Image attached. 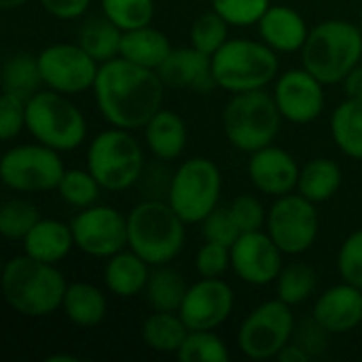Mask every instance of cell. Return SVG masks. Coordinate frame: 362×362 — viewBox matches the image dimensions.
Wrapping results in <instances>:
<instances>
[{
	"label": "cell",
	"mask_w": 362,
	"mask_h": 362,
	"mask_svg": "<svg viewBox=\"0 0 362 362\" xmlns=\"http://www.w3.org/2000/svg\"><path fill=\"white\" fill-rule=\"evenodd\" d=\"M257 28L259 38L265 45H269L276 53L301 51L312 30L305 17L297 8L286 4H272L259 19Z\"/></svg>",
	"instance_id": "cell-21"
},
{
	"label": "cell",
	"mask_w": 362,
	"mask_h": 362,
	"mask_svg": "<svg viewBox=\"0 0 362 362\" xmlns=\"http://www.w3.org/2000/svg\"><path fill=\"white\" fill-rule=\"evenodd\" d=\"M312 316L331 335L354 331L362 322V288L348 282L327 288L316 299Z\"/></svg>",
	"instance_id": "cell-20"
},
{
	"label": "cell",
	"mask_w": 362,
	"mask_h": 362,
	"mask_svg": "<svg viewBox=\"0 0 362 362\" xmlns=\"http://www.w3.org/2000/svg\"><path fill=\"white\" fill-rule=\"evenodd\" d=\"M341 187V168L337 161L327 157H316L308 161L299 172L297 193L314 204L329 202Z\"/></svg>",
	"instance_id": "cell-28"
},
{
	"label": "cell",
	"mask_w": 362,
	"mask_h": 362,
	"mask_svg": "<svg viewBox=\"0 0 362 362\" xmlns=\"http://www.w3.org/2000/svg\"><path fill=\"white\" fill-rule=\"evenodd\" d=\"M189 327L178 312H155L142 322V341L159 354H178Z\"/></svg>",
	"instance_id": "cell-27"
},
{
	"label": "cell",
	"mask_w": 362,
	"mask_h": 362,
	"mask_svg": "<svg viewBox=\"0 0 362 362\" xmlns=\"http://www.w3.org/2000/svg\"><path fill=\"white\" fill-rule=\"evenodd\" d=\"M280 362H310L312 361V356L301 348V346H297L295 341H288L282 350H280V354L276 356Z\"/></svg>",
	"instance_id": "cell-49"
},
{
	"label": "cell",
	"mask_w": 362,
	"mask_h": 362,
	"mask_svg": "<svg viewBox=\"0 0 362 362\" xmlns=\"http://www.w3.org/2000/svg\"><path fill=\"white\" fill-rule=\"evenodd\" d=\"M337 269L344 282L362 288V229L344 240L337 252Z\"/></svg>",
	"instance_id": "cell-41"
},
{
	"label": "cell",
	"mask_w": 362,
	"mask_h": 362,
	"mask_svg": "<svg viewBox=\"0 0 362 362\" xmlns=\"http://www.w3.org/2000/svg\"><path fill=\"white\" fill-rule=\"evenodd\" d=\"M227 140L242 153H255L274 144L280 134L282 115L274 95L265 89L231 93L221 115Z\"/></svg>",
	"instance_id": "cell-6"
},
{
	"label": "cell",
	"mask_w": 362,
	"mask_h": 362,
	"mask_svg": "<svg viewBox=\"0 0 362 362\" xmlns=\"http://www.w3.org/2000/svg\"><path fill=\"white\" fill-rule=\"evenodd\" d=\"M74 248L93 259H110L127 248V216L112 206L93 204L72 216Z\"/></svg>",
	"instance_id": "cell-14"
},
{
	"label": "cell",
	"mask_w": 362,
	"mask_h": 362,
	"mask_svg": "<svg viewBox=\"0 0 362 362\" xmlns=\"http://www.w3.org/2000/svg\"><path fill=\"white\" fill-rule=\"evenodd\" d=\"M295 316L280 299L257 305L240 325L238 348L250 361H269L293 339Z\"/></svg>",
	"instance_id": "cell-11"
},
{
	"label": "cell",
	"mask_w": 362,
	"mask_h": 362,
	"mask_svg": "<svg viewBox=\"0 0 362 362\" xmlns=\"http://www.w3.org/2000/svg\"><path fill=\"white\" fill-rule=\"evenodd\" d=\"M47 361L49 362H76L78 358H76V356H72V354H51Z\"/></svg>",
	"instance_id": "cell-51"
},
{
	"label": "cell",
	"mask_w": 362,
	"mask_h": 362,
	"mask_svg": "<svg viewBox=\"0 0 362 362\" xmlns=\"http://www.w3.org/2000/svg\"><path fill=\"white\" fill-rule=\"evenodd\" d=\"M242 233L261 231L267 225V210L255 195H240L229 206Z\"/></svg>",
	"instance_id": "cell-45"
},
{
	"label": "cell",
	"mask_w": 362,
	"mask_h": 362,
	"mask_svg": "<svg viewBox=\"0 0 362 362\" xmlns=\"http://www.w3.org/2000/svg\"><path fill=\"white\" fill-rule=\"evenodd\" d=\"M157 74L161 76L163 85L172 89L210 93L218 87L212 72V57L202 53L193 45L172 49L168 59L157 68Z\"/></svg>",
	"instance_id": "cell-19"
},
{
	"label": "cell",
	"mask_w": 362,
	"mask_h": 362,
	"mask_svg": "<svg viewBox=\"0 0 362 362\" xmlns=\"http://www.w3.org/2000/svg\"><path fill=\"white\" fill-rule=\"evenodd\" d=\"M329 337H331V333L314 316H310V318H303L295 325V333H293L291 341L301 346L312 358H318L327 352Z\"/></svg>",
	"instance_id": "cell-44"
},
{
	"label": "cell",
	"mask_w": 362,
	"mask_h": 362,
	"mask_svg": "<svg viewBox=\"0 0 362 362\" xmlns=\"http://www.w3.org/2000/svg\"><path fill=\"white\" fill-rule=\"evenodd\" d=\"M40 6L55 19H78L89 8L91 0H38Z\"/></svg>",
	"instance_id": "cell-47"
},
{
	"label": "cell",
	"mask_w": 362,
	"mask_h": 362,
	"mask_svg": "<svg viewBox=\"0 0 362 362\" xmlns=\"http://www.w3.org/2000/svg\"><path fill=\"white\" fill-rule=\"evenodd\" d=\"M102 15L123 32H129L153 23L155 0H102Z\"/></svg>",
	"instance_id": "cell-35"
},
{
	"label": "cell",
	"mask_w": 362,
	"mask_h": 362,
	"mask_svg": "<svg viewBox=\"0 0 362 362\" xmlns=\"http://www.w3.org/2000/svg\"><path fill=\"white\" fill-rule=\"evenodd\" d=\"M187 123L185 119L168 108H161L146 125H144V142L146 148L159 161H174L187 148Z\"/></svg>",
	"instance_id": "cell-23"
},
{
	"label": "cell",
	"mask_w": 362,
	"mask_h": 362,
	"mask_svg": "<svg viewBox=\"0 0 362 362\" xmlns=\"http://www.w3.org/2000/svg\"><path fill=\"white\" fill-rule=\"evenodd\" d=\"M40 221L38 208L28 199H6L0 208V233L6 240H23L30 229Z\"/></svg>",
	"instance_id": "cell-38"
},
{
	"label": "cell",
	"mask_w": 362,
	"mask_h": 362,
	"mask_svg": "<svg viewBox=\"0 0 362 362\" xmlns=\"http://www.w3.org/2000/svg\"><path fill=\"white\" fill-rule=\"evenodd\" d=\"M221 191L223 176L218 165L206 157H191L174 170L168 204L187 225H195L218 208Z\"/></svg>",
	"instance_id": "cell-9"
},
{
	"label": "cell",
	"mask_w": 362,
	"mask_h": 362,
	"mask_svg": "<svg viewBox=\"0 0 362 362\" xmlns=\"http://www.w3.org/2000/svg\"><path fill=\"white\" fill-rule=\"evenodd\" d=\"M189 286L180 272L170 265L153 267L144 288V299L155 312H178Z\"/></svg>",
	"instance_id": "cell-30"
},
{
	"label": "cell",
	"mask_w": 362,
	"mask_h": 362,
	"mask_svg": "<svg viewBox=\"0 0 362 362\" xmlns=\"http://www.w3.org/2000/svg\"><path fill=\"white\" fill-rule=\"evenodd\" d=\"M38 68L47 89L78 95L93 89L100 64L78 42H53L38 53Z\"/></svg>",
	"instance_id": "cell-13"
},
{
	"label": "cell",
	"mask_w": 362,
	"mask_h": 362,
	"mask_svg": "<svg viewBox=\"0 0 362 362\" xmlns=\"http://www.w3.org/2000/svg\"><path fill=\"white\" fill-rule=\"evenodd\" d=\"M21 244L28 257L57 265L74 248V235L70 223L57 218H40L21 240Z\"/></svg>",
	"instance_id": "cell-22"
},
{
	"label": "cell",
	"mask_w": 362,
	"mask_h": 362,
	"mask_svg": "<svg viewBox=\"0 0 362 362\" xmlns=\"http://www.w3.org/2000/svg\"><path fill=\"white\" fill-rule=\"evenodd\" d=\"M42 85L40 68H38V55H32L28 51H15L4 59L2 66V89L13 91L21 98L34 95Z\"/></svg>",
	"instance_id": "cell-32"
},
{
	"label": "cell",
	"mask_w": 362,
	"mask_h": 362,
	"mask_svg": "<svg viewBox=\"0 0 362 362\" xmlns=\"http://www.w3.org/2000/svg\"><path fill=\"white\" fill-rule=\"evenodd\" d=\"M231 269V248L214 242H206L199 246L195 255V272L199 278H221Z\"/></svg>",
	"instance_id": "cell-43"
},
{
	"label": "cell",
	"mask_w": 362,
	"mask_h": 362,
	"mask_svg": "<svg viewBox=\"0 0 362 362\" xmlns=\"http://www.w3.org/2000/svg\"><path fill=\"white\" fill-rule=\"evenodd\" d=\"M265 231L288 257H299L308 252L320 233V216L316 204L301 193H288L276 197L267 210Z\"/></svg>",
	"instance_id": "cell-12"
},
{
	"label": "cell",
	"mask_w": 362,
	"mask_h": 362,
	"mask_svg": "<svg viewBox=\"0 0 362 362\" xmlns=\"http://www.w3.org/2000/svg\"><path fill=\"white\" fill-rule=\"evenodd\" d=\"M87 170L104 191H127L144 172V151L129 129L110 125L89 142Z\"/></svg>",
	"instance_id": "cell-8"
},
{
	"label": "cell",
	"mask_w": 362,
	"mask_h": 362,
	"mask_svg": "<svg viewBox=\"0 0 362 362\" xmlns=\"http://www.w3.org/2000/svg\"><path fill=\"white\" fill-rule=\"evenodd\" d=\"M331 138L350 159L362 161V100L348 98L331 115Z\"/></svg>",
	"instance_id": "cell-29"
},
{
	"label": "cell",
	"mask_w": 362,
	"mask_h": 362,
	"mask_svg": "<svg viewBox=\"0 0 362 362\" xmlns=\"http://www.w3.org/2000/svg\"><path fill=\"white\" fill-rule=\"evenodd\" d=\"M151 267L140 255L134 250H121L106 261L104 267V284L108 293L121 299H132L136 295H144L146 282L151 278Z\"/></svg>",
	"instance_id": "cell-24"
},
{
	"label": "cell",
	"mask_w": 362,
	"mask_h": 362,
	"mask_svg": "<svg viewBox=\"0 0 362 362\" xmlns=\"http://www.w3.org/2000/svg\"><path fill=\"white\" fill-rule=\"evenodd\" d=\"M66 168L59 151L34 144L11 146L0 161V178L6 189L17 193H47L57 189Z\"/></svg>",
	"instance_id": "cell-10"
},
{
	"label": "cell",
	"mask_w": 362,
	"mask_h": 362,
	"mask_svg": "<svg viewBox=\"0 0 362 362\" xmlns=\"http://www.w3.org/2000/svg\"><path fill=\"white\" fill-rule=\"evenodd\" d=\"M62 312L66 318L81 329H93L104 322L108 312V301L102 288L89 282H72L66 288Z\"/></svg>",
	"instance_id": "cell-26"
},
{
	"label": "cell",
	"mask_w": 362,
	"mask_h": 362,
	"mask_svg": "<svg viewBox=\"0 0 362 362\" xmlns=\"http://www.w3.org/2000/svg\"><path fill=\"white\" fill-rule=\"evenodd\" d=\"M212 11H216L229 25L248 28L259 23L272 0H210Z\"/></svg>",
	"instance_id": "cell-39"
},
{
	"label": "cell",
	"mask_w": 362,
	"mask_h": 362,
	"mask_svg": "<svg viewBox=\"0 0 362 362\" xmlns=\"http://www.w3.org/2000/svg\"><path fill=\"white\" fill-rule=\"evenodd\" d=\"M25 108L28 100L13 93V91H2L0 98V136L2 140H13L25 129Z\"/></svg>",
	"instance_id": "cell-42"
},
{
	"label": "cell",
	"mask_w": 362,
	"mask_h": 362,
	"mask_svg": "<svg viewBox=\"0 0 362 362\" xmlns=\"http://www.w3.org/2000/svg\"><path fill=\"white\" fill-rule=\"evenodd\" d=\"M176 358L180 362H229L231 354L214 331H189Z\"/></svg>",
	"instance_id": "cell-36"
},
{
	"label": "cell",
	"mask_w": 362,
	"mask_h": 362,
	"mask_svg": "<svg viewBox=\"0 0 362 362\" xmlns=\"http://www.w3.org/2000/svg\"><path fill=\"white\" fill-rule=\"evenodd\" d=\"M55 191L59 193V197L68 206L83 210V208H89V206L98 204L100 193L104 189L87 168L85 170L83 168H70V170L64 172V176H62Z\"/></svg>",
	"instance_id": "cell-34"
},
{
	"label": "cell",
	"mask_w": 362,
	"mask_h": 362,
	"mask_svg": "<svg viewBox=\"0 0 362 362\" xmlns=\"http://www.w3.org/2000/svg\"><path fill=\"white\" fill-rule=\"evenodd\" d=\"M235 305L233 288L221 278H202L189 286L178 310L189 331H214L231 316Z\"/></svg>",
	"instance_id": "cell-17"
},
{
	"label": "cell",
	"mask_w": 362,
	"mask_h": 362,
	"mask_svg": "<svg viewBox=\"0 0 362 362\" xmlns=\"http://www.w3.org/2000/svg\"><path fill=\"white\" fill-rule=\"evenodd\" d=\"M216 85L229 93L265 89L280 74L278 53L263 40L229 38L212 55Z\"/></svg>",
	"instance_id": "cell-5"
},
{
	"label": "cell",
	"mask_w": 362,
	"mask_h": 362,
	"mask_svg": "<svg viewBox=\"0 0 362 362\" xmlns=\"http://www.w3.org/2000/svg\"><path fill=\"white\" fill-rule=\"evenodd\" d=\"M172 176L174 172H168L163 165H151V168L144 165V172L138 182L142 185L146 199H168Z\"/></svg>",
	"instance_id": "cell-46"
},
{
	"label": "cell",
	"mask_w": 362,
	"mask_h": 362,
	"mask_svg": "<svg viewBox=\"0 0 362 362\" xmlns=\"http://www.w3.org/2000/svg\"><path fill=\"white\" fill-rule=\"evenodd\" d=\"M68 282L53 265L17 255L4 263L2 295L6 305L25 318H45L62 310Z\"/></svg>",
	"instance_id": "cell-2"
},
{
	"label": "cell",
	"mask_w": 362,
	"mask_h": 362,
	"mask_svg": "<svg viewBox=\"0 0 362 362\" xmlns=\"http://www.w3.org/2000/svg\"><path fill=\"white\" fill-rule=\"evenodd\" d=\"M28 2L30 0H0V6H2V11H13V8H19Z\"/></svg>",
	"instance_id": "cell-50"
},
{
	"label": "cell",
	"mask_w": 362,
	"mask_h": 362,
	"mask_svg": "<svg viewBox=\"0 0 362 362\" xmlns=\"http://www.w3.org/2000/svg\"><path fill=\"white\" fill-rule=\"evenodd\" d=\"M344 89L348 98L362 100V62L356 68H352V72L344 78Z\"/></svg>",
	"instance_id": "cell-48"
},
{
	"label": "cell",
	"mask_w": 362,
	"mask_h": 362,
	"mask_svg": "<svg viewBox=\"0 0 362 362\" xmlns=\"http://www.w3.org/2000/svg\"><path fill=\"white\" fill-rule=\"evenodd\" d=\"M282 119L295 125H308L316 121L325 110V83H320L310 70L293 68L274 81L272 91Z\"/></svg>",
	"instance_id": "cell-15"
},
{
	"label": "cell",
	"mask_w": 362,
	"mask_h": 362,
	"mask_svg": "<svg viewBox=\"0 0 362 362\" xmlns=\"http://www.w3.org/2000/svg\"><path fill=\"white\" fill-rule=\"evenodd\" d=\"M318 288V274L308 263H288L276 280V295L286 305L295 308L305 303Z\"/></svg>",
	"instance_id": "cell-33"
},
{
	"label": "cell",
	"mask_w": 362,
	"mask_h": 362,
	"mask_svg": "<svg viewBox=\"0 0 362 362\" xmlns=\"http://www.w3.org/2000/svg\"><path fill=\"white\" fill-rule=\"evenodd\" d=\"M202 233L206 238V242H214V244H223V246H233L235 240L242 235L229 206L227 208H214L204 221H202Z\"/></svg>",
	"instance_id": "cell-40"
},
{
	"label": "cell",
	"mask_w": 362,
	"mask_h": 362,
	"mask_svg": "<svg viewBox=\"0 0 362 362\" xmlns=\"http://www.w3.org/2000/svg\"><path fill=\"white\" fill-rule=\"evenodd\" d=\"M25 132L40 144L59 153L76 151L87 138V121L70 95L45 89L28 98Z\"/></svg>",
	"instance_id": "cell-7"
},
{
	"label": "cell",
	"mask_w": 362,
	"mask_h": 362,
	"mask_svg": "<svg viewBox=\"0 0 362 362\" xmlns=\"http://www.w3.org/2000/svg\"><path fill=\"white\" fill-rule=\"evenodd\" d=\"M187 223L168 199H144L127 214V248L148 265H170L185 248Z\"/></svg>",
	"instance_id": "cell-3"
},
{
	"label": "cell",
	"mask_w": 362,
	"mask_h": 362,
	"mask_svg": "<svg viewBox=\"0 0 362 362\" xmlns=\"http://www.w3.org/2000/svg\"><path fill=\"white\" fill-rule=\"evenodd\" d=\"M172 49L174 47H172L170 38L161 30L153 28V23H151L144 28L123 32L119 57H125L127 62H132L136 66L157 70L168 59Z\"/></svg>",
	"instance_id": "cell-25"
},
{
	"label": "cell",
	"mask_w": 362,
	"mask_h": 362,
	"mask_svg": "<svg viewBox=\"0 0 362 362\" xmlns=\"http://www.w3.org/2000/svg\"><path fill=\"white\" fill-rule=\"evenodd\" d=\"M91 91L108 125L134 132L144 129L161 110L165 85L157 70L136 66L125 57H115L100 64Z\"/></svg>",
	"instance_id": "cell-1"
},
{
	"label": "cell",
	"mask_w": 362,
	"mask_h": 362,
	"mask_svg": "<svg viewBox=\"0 0 362 362\" xmlns=\"http://www.w3.org/2000/svg\"><path fill=\"white\" fill-rule=\"evenodd\" d=\"M358 25H361V32H362V17H361V21H358Z\"/></svg>",
	"instance_id": "cell-52"
},
{
	"label": "cell",
	"mask_w": 362,
	"mask_h": 362,
	"mask_svg": "<svg viewBox=\"0 0 362 362\" xmlns=\"http://www.w3.org/2000/svg\"><path fill=\"white\" fill-rule=\"evenodd\" d=\"M189 38L195 49L212 57L229 40V23L216 11H206L191 23Z\"/></svg>",
	"instance_id": "cell-37"
},
{
	"label": "cell",
	"mask_w": 362,
	"mask_h": 362,
	"mask_svg": "<svg viewBox=\"0 0 362 362\" xmlns=\"http://www.w3.org/2000/svg\"><path fill=\"white\" fill-rule=\"evenodd\" d=\"M299 163L297 159L280 146H263L250 153L248 159V178L257 191L269 197H282L297 189L299 182Z\"/></svg>",
	"instance_id": "cell-18"
},
{
	"label": "cell",
	"mask_w": 362,
	"mask_h": 362,
	"mask_svg": "<svg viewBox=\"0 0 362 362\" xmlns=\"http://www.w3.org/2000/svg\"><path fill=\"white\" fill-rule=\"evenodd\" d=\"M362 62V32L348 19H327L310 30L301 64L320 83L337 85Z\"/></svg>",
	"instance_id": "cell-4"
},
{
	"label": "cell",
	"mask_w": 362,
	"mask_h": 362,
	"mask_svg": "<svg viewBox=\"0 0 362 362\" xmlns=\"http://www.w3.org/2000/svg\"><path fill=\"white\" fill-rule=\"evenodd\" d=\"M284 252L267 231L242 233L231 246V269L250 286H267L278 280L284 263Z\"/></svg>",
	"instance_id": "cell-16"
},
{
	"label": "cell",
	"mask_w": 362,
	"mask_h": 362,
	"mask_svg": "<svg viewBox=\"0 0 362 362\" xmlns=\"http://www.w3.org/2000/svg\"><path fill=\"white\" fill-rule=\"evenodd\" d=\"M121 40H123V30L117 28L108 17H91L87 19L81 30L76 42L98 62H110L121 55Z\"/></svg>",
	"instance_id": "cell-31"
}]
</instances>
